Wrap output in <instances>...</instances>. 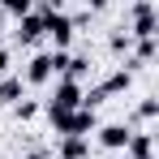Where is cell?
Masks as SVG:
<instances>
[{"label":"cell","mask_w":159,"mask_h":159,"mask_svg":"<svg viewBox=\"0 0 159 159\" xmlns=\"http://www.w3.org/2000/svg\"><path fill=\"white\" fill-rule=\"evenodd\" d=\"M48 120H52V129L60 138H90V133L99 129V116L90 112V107H78V112H48Z\"/></svg>","instance_id":"cell-1"},{"label":"cell","mask_w":159,"mask_h":159,"mask_svg":"<svg viewBox=\"0 0 159 159\" xmlns=\"http://www.w3.org/2000/svg\"><path fill=\"white\" fill-rule=\"evenodd\" d=\"M65 65H69V52H39L26 65L22 82H26V86H43V82H52L56 73H65Z\"/></svg>","instance_id":"cell-2"},{"label":"cell","mask_w":159,"mask_h":159,"mask_svg":"<svg viewBox=\"0 0 159 159\" xmlns=\"http://www.w3.org/2000/svg\"><path fill=\"white\" fill-rule=\"evenodd\" d=\"M39 17H43V34L56 43V52H65L73 43V34H78L73 22H69V13H39Z\"/></svg>","instance_id":"cell-3"},{"label":"cell","mask_w":159,"mask_h":159,"mask_svg":"<svg viewBox=\"0 0 159 159\" xmlns=\"http://www.w3.org/2000/svg\"><path fill=\"white\" fill-rule=\"evenodd\" d=\"M82 107V82H69L60 78L52 90V99H48V112H78Z\"/></svg>","instance_id":"cell-4"},{"label":"cell","mask_w":159,"mask_h":159,"mask_svg":"<svg viewBox=\"0 0 159 159\" xmlns=\"http://www.w3.org/2000/svg\"><path fill=\"white\" fill-rule=\"evenodd\" d=\"M155 26H159L155 4H151V0H142V4H133V26L125 30V34H129V39H155Z\"/></svg>","instance_id":"cell-5"},{"label":"cell","mask_w":159,"mask_h":159,"mask_svg":"<svg viewBox=\"0 0 159 159\" xmlns=\"http://www.w3.org/2000/svg\"><path fill=\"white\" fill-rule=\"evenodd\" d=\"M99 146L103 151H125V142H129V133L133 129H125V125H99Z\"/></svg>","instance_id":"cell-6"},{"label":"cell","mask_w":159,"mask_h":159,"mask_svg":"<svg viewBox=\"0 0 159 159\" xmlns=\"http://www.w3.org/2000/svg\"><path fill=\"white\" fill-rule=\"evenodd\" d=\"M17 39H22V43H39V39H43V17H39V13H26V17H17Z\"/></svg>","instance_id":"cell-7"},{"label":"cell","mask_w":159,"mask_h":159,"mask_svg":"<svg viewBox=\"0 0 159 159\" xmlns=\"http://www.w3.org/2000/svg\"><path fill=\"white\" fill-rule=\"evenodd\" d=\"M56 155H60V159H86V155H90V138H60Z\"/></svg>","instance_id":"cell-8"},{"label":"cell","mask_w":159,"mask_h":159,"mask_svg":"<svg viewBox=\"0 0 159 159\" xmlns=\"http://www.w3.org/2000/svg\"><path fill=\"white\" fill-rule=\"evenodd\" d=\"M129 86H133V69H112L107 82H103V95L107 99H112V95H125Z\"/></svg>","instance_id":"cell-9"},{"label":"cell","mask_w":159,"mask_h":159,"mask_svg":"<svg viewBox=\"0 0 159 159\" xmlns=\"http://www.w3.org/2000/svg\"><path fill=\"white\" fill-rule=\"evenodd\" d=\"M22 86H26L22 73H4V78H0V103H17V99H22Z\"/></svg>","instance_id":"cell-10"},{"label":"cell","mask_w":159,"mask_h":159,"mask_svg":"<svg viewBox=\"0 0 159 159\" xmlns=\"http://www.w3.org/2000/svg\"><path fill=\"white\" fill-rule=\"evenodd\" d=\"M125 151H129V159H138V155H151V151H155V138H151V133H129Z\"/></svg>","instance_id":"cell-11"},{"label":"cell","mask_w":159,"mask_h":159,"mask_svg":"<svg viewBox=\"0 0 159 159\" xmlns=\"http://www.w3.org/2000/svg\"><path fill=\"white\" fill-rule=\"evenodd\" d=\"M86 73H90V60H86V56H69V65H65V78H69V82H82Z\"/></svg>","instance_id":"cell-12"},{"label":"cell","mask_w":159,"mask_h":159,"mask_svg":"<svg viewBox=\"0 0 159 159\" xmlns=\"http://www.w3.org/2000/svg\"><path fill=\"white\" fill-rule=\"evenodd\" d=\"M0 9H4V17L13 13V17H26V13H34V0H0Z\"/></svg>","instance_id":"cell-13"},{"label":"cell","mask_w":159,"mask_h":159,"mask_svg":"<svg viewBox=\"0 0 159 159\" xmlns=\"http://www.w3.org/2000/svg\"><path fill=\"white\" fill-rule=\"evenodd\" d=\"M107 52H112V56H129V52H133V39H129V34H120V30H116V34L107 39Z\"/></svg>","instance_id":"cell-14"},{"label":"cell","mask_w":159,"mask_h":159,"mask_svg":"<svg viewBox=\"0 0 159 159\" xmlns=\"http://www.w3.org/2000/svg\"><path fill=\"white\" fill-rule=\"evenodd\" d=\"M13 112H17V120H34V116H39V103H30V99H17V103H13Z\"/></svg>","instance_id":"cell-15"},{"label":"cell","mask_w":159,"mask_h":159,"mask_svg":"<svg viewBox=\"0 0 159 159\" xmlns=\"http://www.w3.org/2000/svg\"><path fill=\"white\" fill-rule=\"evenodd\" d=\"M138 116H142V120H155L159 116V99H142V103H138Z\"/></svg>","instance_id":"cell-16"},{"label":"cell","mask_w":159,"mask_h":159,"mask_svg":"<svg viewBox=\"0 0 159 159\" xmlns=\"http://www.w3.org/2000/svg\"><path fill=\"white\" fill-rule=\"evenodd\" d=\"M0 73H9V52L0 48Z\"/></svg>","instance_id":"cell-17"},{"label":"cell","mask_w":159,"mask_h":159,"mask_svg":"<svg viewBox=\"0 0 159 159\" xmlns=\"http://www.w3.org/2000/svg\"><path fill=\"white\" fill-rule=\"evenodd\" d=\"M86 4H90V9H107L112 0H86Z\"/></svg>","instance_id":"cell-18"},{"label":"cell","mask_w":159,"mask_h":159,"mask_svg":"<svg viewBox=\"0 0 159 159\" xmlns=\"http://www.w3.org/2000/svg\"><path fill=\"white\" fill-rule=\"evenodd\" d=\"M22 159H48V155H43V151H30V155H22Z\"/></svg>","instance_id":"cell-19"},{"label":"cell","mask_w":159,"mask_h":159,"mask_svg":"<svg viewBox=\"0 0 159 159\" xmlns=\"http://www.w3.org/2000/svg\"><path fill=\"white\" fill-rule=\"evenodd\" d=\"M0 30H4V9H0Z\"/></svg>","instance_id":"cell-20"},{"label":"cell","mask_w":159,"mask_h":159,"mask_svg":"<svg viewBox=\"0 0 159 159\" xmlns=\"http://www.w3.org/2000/svg\"><path fill=\"white\" fill-rule=\"evenodd\" d=\"M138 159H155V155H138Z\"/></svg>","instance_id":"cell-21"},{"label":"cell","mask_w":159,"mask_h":159,"mask_svg":"<svg viewBox=\"0 0 159 159\" xmlns=\"http://www.w3.org/2000/svg\"><path fill=\"white\" fill-rule=\"evenodd\" d=\"M129 4H142V0H129Z\"/></svg>","instance_id":"cell-22"}]
</instances>
